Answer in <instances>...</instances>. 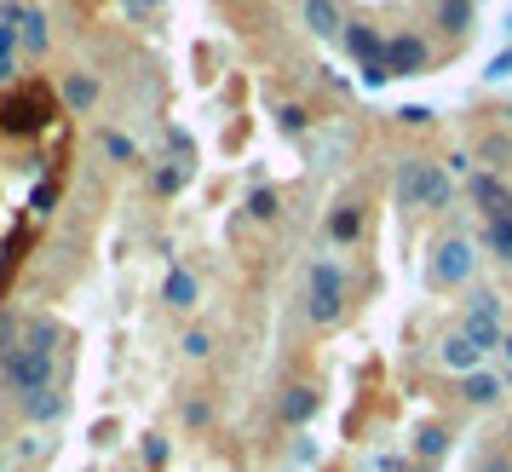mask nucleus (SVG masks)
I'll return each instance as SVG.
<instances>
[{
  "label": "nucleus",
  "instance_id": "f257e3e1",
  "mask_svg": "<svg viewBox=\"0 0 512 472\" xmlns=\"http://www.w3.org/2000/svg\"><path fill=\"white\" fill-rule=\"evenodd\" d=\"M0 375L12 380L18 392H47L52 380V346H47V329H41V340L29 334V346H0Z\"/></svg>",
  "mask_w": 512,
  "mask_h": 472
},
{
  "label": "nucleus",
  "instance_id": "f03ea898",
  "mask_svg": "<svg viewBox=\"0 0 512 472\" xmlns=\"http://www.w3.org/2000/svg\"><path fill=\"white\" fill-rule=\"evenodd\" d=\"M0 127L6 133H41L47 127V93H12L6 104H0Z\"/></svg>",
  "mask_w": 512,
  "mask_h": 472
},
{
  "label": "nucleus",
  "instance_id": "7ed1b4c3",
  "mask_svg": "<svg viewBox=\"0 0 512 472\" xmlns=\"http://www.w3.org/2000/svg\"><path fill=\"white\" fill-rule=\"evenodd\" d=\"M18 41H24L29 52H41L47 47V18H41V12H18Z\"/></svg>",
  "mask_w": 512,
  "mask_h": 472
},
{
  "label": "nucleus",
  "instance_id": "20e7f679",
  "mask_svg": "<svg viewBox=\"0 0 512 472\" xmlns=\"http://www.w3.org/2000/svg\"><path fill=\"white\" fill-rule=\"evenodd\" d=\"M93 81H87V75H70V81H64V104H75V110H81V104H93Z\"/></svg>",
  "mask_w": 512,
  "mask_h": 472
},
{
  "label": "nucleus",
  "instance_id": "39448f33",
  "mask_svg": "<svg viewBox=\"0 0 512 472\" xmlns=\"http://www.w3.org/2000/svg\"><path fill=\"white\" fill-rule=\"evenodd\" d=\"M167 300H173V306H190V300H196V283H190L185 271H173V277H167Z\"/></svg>",
  "mask_w": 512,
  "mask_h": 472
},
{
  "label": "nucleus",
  "instance_id": "423d86ee",
  "mask_svg": "<svg viewBox=\"0 0 512 472\" xmlns=\"http://www.w3.org/2000/svg\"><path fill=\"white\" fill-rule=\"evenodd\" d=\"M24 409L35 415V421H52V415H58V398H52V392H29Z\"/></svg>",
  "mask_w": 512,
  "mask_h": 472
},
{
  "label": "nucleus",
  "instance_id": "0eeeda50",
  "mask_svg": "<svg viewBox=\"0 0 512 472\" xmlns=\"http://www.w3.org/2000/svg\"><path fill=\"white\" fill-rule=\"evenodd\" d=\"M12 47H18V29H12V24H0V75L12 70Z\"/></svg>",
  "mask_w": 512,
  "mask_h": 472
},
{
  "label": "nucleus",
  "instance_id": "6e6552de",
  "mask_svg": "<svg viewBox=\"0 0 512 472\" xmlns=\"http://www.w3.org/2000/svg\"><path fill=\"white\" fill-rule=\"evenodd\" d=\"M104 144H110V156H116V162H127V156H133V144L121 139V133H110V139H104Z\"/></svg>",
  "mask_w": 512,
  "mask_h": 472
},
{
  "label": "nucleus",
  "instance_id": "1a4fd4ad",
  "mask_svg": "<svg viewBox=\"0 0 512 472\" xmlns=\"http://www.w3.org/2000/svg\"><path fill=\"white\" fill-rule=\"evenodd\" d=\"M52 202H58V185H41V190H35V213H47Z\"/></svg>",
  "mask_w": 512,
  "mask_h": 472
}]
</instances>
